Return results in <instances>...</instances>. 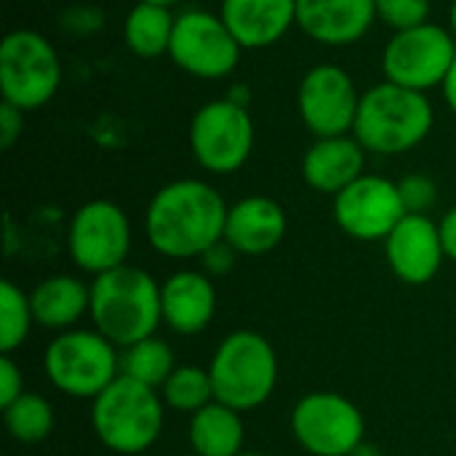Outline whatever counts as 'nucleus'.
<instances>
[{
	"mask_svg": "<svg viewBox=\"0 0 456 456\" xmlns=\"http://www.w3.org/2000/svg\"><path fill=\"white\" fill-rule=\"evenodd\" d=\"M227 203L208 182L176 179L160 187L144 214L150 246L168 259L203 256L214 243L224 240Z\"/></svg>",
	"mask_w": 456,
	"mask_h": 456,
	"instance_id": "nucleus-1",
	"label": "nucleus"
},
{
	"mask_svg": "<svg viewBox=\"0 0 456 456\" xmlns=\"http://www.w3.org/2000/svg\"><path fill=\"white\" fill-rule=\"evenodd\" d=\"M88 318L94 329L118 350L155 337L163 323L160 283L147 270L134 265H120L102 273L91 281Z\"/></svg>",
	"mask_w": 456,
	"mask_h": 456,
	"instance_id": "nucleus-2",
	"label": "nucleus"
},
{
	"mask_svg": "<svg viewBox=\"0 0 456 456\" xmlns=\"http://www.w3.org/2000/svg\"><path fill=\"white\" fill-rule=\"evenodd\" d=\"M433 104L425 94L390 80L361 94L353 136L374 155H403L419 147L433 131Z\"/></svg>",
	"mask_w": 456,
	"mask_h": 456,
	"instance_id": "nucleus-3",
	"label": "nucleus"
},
{
	"mask_svg": "<svg viewBox=\"0 0 456 456\" xmlns=\"http://www.w3.org/2000/svg\"><path fill=\"white\" fill-rule=\"evenodd\" d=\"M163 398L136 379L118 377L91 401V428L104 449L136 456L152 449L163 433Z\"/></svg>",
	"mask_w": 456,
	"mask_h": 456,
	"instance_id": "nucleus-4",
	"label": "nucleus"
},
{
	"mask_svg": "<svg viewBox=\"0 0 456 456\" xmlns=\"http://www.w3.org/2000/svg\"><path fill=\"white\" fill-rule=\"evenodd\" d=\"M208 374L219 403L235 411L265 406L278 385V355L273 345L248 329L227 334L211 355Z\"/></svg>",
	"mask_w": 456,
	"mask_h": 456,
	"instance_id": "nucleus-5",
	"label": "nucleus"
},
{
	"mask_svg": "<svg viewBox=\"0 0 456 456\" xmlns=\"http://www.w3.org/2000/svg\"><path fill=\"white\" fill-rule=\"evenodd\" d=\"M43 369L67 398L94 401L120 377V350L96 329H69L48 342Z\"/></svg>",
	"mask_w": 456,
	"mask_h": 456,
	"instance_id": "nucleus-6",
	"label": "nucleus"
},
{
	"mask_svg": "<svg viewBox=\"0 0 456 456\" xmlns=\"http://www.w3.org/2000/svg\"><path fill=\"white\" fill-rule=\"evenodd\" d=\"M61 83L56 48L35 29H13L0 43V94L3 102L32 112L48 104Z\"/></svg>",
	"mask_w": 456,
	"mask_h": 456,
	"instance_id": "nucleus-7",
	"label": "nucleus"
},
{
	"mask_svg": "<svg viewBox=\"0 0 456 456\" xmlns=\"http://www.w3.org/2000/svg\"><path fill=\"white\" fill-rule=\"evenodd\" d=\"M256 128L238 99L206 102L190 123V147L200 168L216 176L235 174L251 158Z\"/></svg>",
	"mask_w": 456,
	"mask_h": 456,
	"instance_id": "nucleus-8",
	"label": "nucleus"
},
{
	"mask_svg": "<svg viewBox=\"0 0 456 456\" xmlns=\"http://www.w3.org/2000/svg\"><path fill=\"white\" fill-rule=\"evenodd\" d=\"M456 59V40L441 24H419L411 29L395 32L382 51L385 80L428 94L430 88L444 86Z\"/></svg>",
	"mask_w": 456,
	"mask_h": 456,
	"instance_id": "nucleus-9",
	"label": "nucleus"
},
{
	"mask_svg": "<svg viewBox=\"0 0 456 456\" xmlns=\"http://www.w3.org/2000/svg\"><path fill=\"white\" fill-rule=\"evenodd\" d=\"M291 436L307 454L350 456L366 441V419L339 393H307L291 411Z\"/></svg>",
	"mask_w": 456,
	"mask_h": 456,
	"instance_id": "nucleus-10",
	"label": "nucleus"
},
{
	"mask_svg": "<svg viewBox=\"0 0 456 456\" xmlns=\"http://www.w3.org/2000/svg\"><path fill=\"white\" fill-rule=\"evenodd\" d=\"M69 259L88 275L110 273L126 265L131 254V222L112 200H88L72 219L67 232Z\"/></svg>",
	"mask_w": 456,
	"mask_h": 456,
	"instance_id": "nucleus-11",
	"label": "nucleus"
},
{
	"mask_svg": "<svg viewBox=\"0 0 456 456\" xmlns=\"http://www.w3.org/2000/svg\"><path fill=\"white\" fill-rule=\"evenodd\" d=\"M240 43L230 32L222 16L208 11H184L176 16L168 56L192 77L219 80L235 72L240 61Z\"/></svg>",
	"mask_w": 456,
	"mask_h": 456,
	"instance_id": "nucleus-12",
	"label": "nucleus"
},
{
	"mask_svg": "<svg viewBox=\"0 0 456 456\" xmlns=\"http://www.w3.org/2000/svg\"><path fill=\"white\" fill-rule=\"evenodd\" d=\"M361 94L355 80L337 64L307 69L297 91V110L315 139L353 134Z\"/></svg>",
	"mask_w": 456,
	"mask_h": 456,
	"instance_id": "nucleus-13",
	"label": "nucleus"
},
{
	"mask_svg": "<svg viewBox=\"0 0 456 456\" xmlns=\"http://www.w3.org/2000/svg\"><path fill=\"white\" fill-rule=\"evenodd\" d=\"M406 216V206L398 192V182L363 174L339 195H334L337 227L363 243L385 240L395 224Z\"/></svg>",
	"mask_w": 456,
	"mask_h": 456,
	"instance_id": "nucleus-14",
	"label": "nucleus"
},
{
	"mask_svg": "<svg viewBox=\"0 0 456 456\" xmlns=\"http://www.w3.org/2000/svg\"><path fill=\"white\" fill-rule=\"evenodd\" d=\"M385 256L393 275L406 286L430 283L446 259L438 224L428 214H406L385 238Z\"/></svg>",
	"mask_w": 456,
	"mask_h": 456,
	"instance_id": "nucleus-15",
	"label": "nucleus"
},
{
	"mask_svg": "<svg viewBox=\"0 0 456 456\" xmlns=\"http://www.w3.org/2000/svg\"><path fill=\"white\" fill-rule=\"evenodd\" d=\"M377 21V0H297L299 29L323 45H353Z\"/></svg>",
	"mask_w": 456,
	"mask_h": 456,
	"instance_id": "nucleus-16",
	"label": "nucleus"
},
{
	"mask_svg": "<svg viewBox=\"0 0 456 456\" xmlns=\"http://www.w3.org/2000/svg\"><path fill=\"white\" fill-rule=\"evenodd\" d=\"M163 323L179 337H195L208 329L216 315V289L211 275L179 270L160 283Z\"/></svg>",
	"mask_w": 456,
	"mask_h": 456,
	"instance_id": "nucleus-17",
	"label": "nucleus"
},
{
	"mask_svg": "<svg viewBox=\"0 0 456 456\" xmlns=\"http://www.w3.org/2000/svg\"><path fill=\"white\" fill-rule=\"evenodd\" d=\"M289 219L278 200L267 195H251L227 208L224 240L240 256H262L281 246Z\"/></svg>",
	"mask_w": 456,
	"mask_h": 456,
	"instance_id": "nucleus-18",
	"label": "nucleus"
},
{
	"mask_svg": "<svg viewBox=\"0 0 456 456\" xmlns=\"http://www.w3.org/2000/svg\"><path fill=\"white\" fill-rule=\"evenodd\" d=\"M366 150L353 136H326L315 139L313 147L302 158V176L307 187L323 195H339L355 179L363 176Z\"/></svg>",
	"mask_w": 456,
	"mask_h": 456,
	"instance_id": "nucleus-19",
	"label": "nucleus"
},
{
	"mask_svg": "<svg viewBox=\"0 0 456 456\" xmlns=\"http://www.w3.org/2000/svg\"><path fill=\"white\" fill-rule=\"evenodd\" d=\"M219 16L240 48H270L297 24V0H222Z\"/></svg>",
	"mask_w": 456,
	"mask_h": 456,
	"instance_id": "nucleus-20",
	"label": "nucleus"
},
{
	"mask_svg": "<svg viewBox=\"0 0 456 456\" xmlns=\"http://www.w3.org/2000/svg\"><path fill=\"white\" fill-rule=\"evenodd\" d=\"M35 326L48 331H69L91 310V286L75 275H51L29 291Z\"/></svg>",
	"mask_w": 456,
	"mask_h": 456,
	"instance_id": "nucleus-21",
	"label": "nucleus"
},
{
	"mask_svg": "<svg viewBox=\"0 0 456 456\" xmlns=\"http://www.w3.org/2000/svg\"><path fill=\"white\" fill-rule=\"evenodd\" d=\"M187 436L195 456H238L243 454L246 425L240 411L214 401L190 417Z\"/></svg>",
	"mask_w": 456,
	"mask_h": 456,
	"instance_id": "nucleus-22",
	"label": "nucleus"
},
{
	"mask_svg": "<svg viewBox=\"0 0 456 456\" xmlns=\"http://www.w3.org/2000/svg\"><path fill=\"white\" fill-rule=\"evenodd\" d=\"M176 16L168 5L155 3H139L128 11L123 21V40L128 51H134L142 59H158L168 53L171 35H174Z\"/></svg>",
	"mask_w": 456,
	"mask_h": 456,
	"instance_id": "nucleus-23",
	"label": "nucleus"
},
{
	"mask_svg": "<svg viewBox=\"0 0 456 456\" xmlns=\"http://www.w3.org/2000/svg\"><path fill=\"white\" fill-rule=\"evenodd\" d=\"M174 369H176L174 353H171L168 342L160 337H147V339L120 350V374L128 379H136L152 390H160Z\"/></svg>",
	"mask_w": 456,
	"mask_h": 456,
	"instance_id": "nucleus-24",
	"label": "nucleus"
},
{
	"mask_svg": "<svg viewBox=\"0 0 456 456\" xmlns=\"http://www.w3.org/2000/svg\"><path fill=\"white\" fill-rule=\"evenodd\" d=\"M3 425L19 444H43L53 430V406L37 393H21L3 409Z\"/></svg>",
	"mask_w": 456,
	"mask_h": 456,
	"instance_id": "nucleus-25",
	"label": "nucleus"
},
{
	"mask_svg": "<svg viewBox=\"0 0 456 456\" xmlns=\"http://www.w3.org/2000/svg\"><path fill=\"white\" fill-rule=\"evenodd\" d=\"M160 398L168 409L179 414H198L208 403L216 401L214 395V382L208 369L200 366H176L166 385L160 387Z\"/></svg>",
	"mask_w": 456,
	"mask_h": 456,
	"instance_id": "nucleus-26",
	"label": "nucleus"
},
{
	"mask_svg": "<svg viewBox=\"0 0 456 456\" xmlns=\"http://www.w3.org/2000/svg\"><path fill=\"white\" fill-rule=\"evenodd\" d=\"M35 326L29 294H24L13 281L0 283V353L13 355L29 337Z\"/></svg>",
	"mask_w": 456,
	"mask_h": 456,
	"instance_id": "nucleus-27",
	"label": "nucleus"
},
{
	"mask_svg": "<svg viewBox=\"0 0 456 456\" xmlns=\"http://www.w3.org/2000/svg\"><path fill=\"white\" fill-rule=\"evenodd\" d=\"M377 19L395 32L430 21V0H377Z\"/></svg>",
	"mask_w": 456,
	"mask_h": 456,
	"instance_id": "nucleus-28",
	"label": "nucleus"
},
{
	"mask_svg": "<svg viewBox=\"0 0 456 456\" xmlns=\"http://www.w3.org/2000/svg\"><path fill=\"white\" fill-rule=\"evenodd\" d=\"M401 200L406 206V214H428L438 203V187L425 174H409L398 182Z\"/></svg>",
	"mask_w": 456,
	"mask_h": 456,
	"instance_id": "nucleus-29",
	"label": "nucleus"
},
{
	"mask_svg": "<svg viewBox=\"0 0 456 456\" xmlns=\"http://www.w3.org/2000/svg\"><path fill=\"white\" fill-rule=\"evenodd\" d=\"M24 390V377L13 355H0V409L13 403Z\"/></svg>",
	"mask_w": 456,
	"mask_h": 456,
	"instance_id": "nucleus-30",
	"label": "nucleus"
},
{
	"mask_svg": "<svg viewBox=\"0 0 456 456\" xmlns=\"http://www.w3.org/2000/svg\"><path fill=\"white\" fill-rule=\"evenodd\" d=\"M240 254L227 243V240H219V243H214L203 256H200V262H203V273L206 275H227L232 267H235V259H238Z\"/></svg>",
	"mask_w": 456,
	"mask_h": 456,
	"instance_id": "nucleus-31",
	"label": "nucleus"
},
{
	"mask_svg": "<svg viewBox=\"0 0 456 456\" xmlns=\"http://www.w3.org/2000/svg\"><path fill=\"white\" fill-rule=\"evenodd\" d=\"M24 131V110L13 107L11 102H0V147L11 150Z\"/></svg>",
	"mask_w": 456,
	"mask_h": 456,
	"instance_id": "nucleus-32",
	"label": "nucleus"
},
{
	"mask_svg": "<svg viewBox=\"0 0 456 456\" xmlns=\"http://www.w3.org/2000/svg\"><path fill=\"white\" fill-rule=\"evenodd\" d=\"M438 230H441V243H444L446 259H452L456 265V206L438 222Z\"/></svg>",
	"mask_w": 456,
	"mask_h": 456,
	"instance_id": "nucleus-33",
	"label": "nucleus"
},
{
	"mask_svg": "<svg viewBox=\"0 0 456 456\" xmlns=\"http://www.w3.org/2000/svg\"><path fill=\"white\" fill-rule=\"evenodd\" d=\"M441 91H444L446 104L452 107V112L456 115V59L454 64H452V69H449V75H446V80H444V86H441Z\"/></svg>",
	"mask_w": 456,
	"mask_h": 456,
	"instance_id": "nucleus-34",
	"label": "nucleus"
},
{
	"mask_svg": "<svg viewBox=\"0 0 456 456\" xmlns=\"http://www.w3.org/2000/svg\"><path fill=\"white\" fill-rule=\"evenodd\" d=\"M350 456H382V452H379L374 444H366V441H363V444H361V446H358V449H355Z\"/></svg>",
	"mask_w": 456,
	"mask_h": 456,
	"instance_id": "nucleus-35",
	"label": "nucleus"
},
{
	"mask_svg": "<svg viewBox=\"0 0 456 456\" xmlns=\"http://www.w3.org/2000/svg\"><path fill=\"white\" fill-rule=\"evenodd\" d=\"M139 3H155V5H168V8H171V5H176L179 0H139Z\"/></svg>",
	"mask_w": 456,
	"mask_h": 456,
	"instance_id": "nucleus-36",
	"label": "nucleus"
},
{
	"mask_svg": "<svg viewBox=\"0 0 456 456\" xmlns=\"http://www.w3.org/2000/svg\"><path fill=\"white\" fill-rule=\"evenodd\" d=\"M449 24H452V35H454L456 40V0L454 5H452V19H449Z\"/></svg>",
	"mask_w": 456,
	"mask_h": 456,
	"instance_id": "nucleus-37",
	"label": "nucleus"
},
{
	"mask_svg": "<svg viewBox=\"0 0 456 456\" xmlns=\"http://www.w3.org/2000/svg\"><path fill=\"white\" fill-rule=\"evenodd\" d=\"M238 456H267V454H259V452H243V454Z\"/></svg>",
	"mask_w": 456,
	"mask_h": 456,
	"instance_id": "nucleus-38",
	"label": "nucleus"
},
{
	"mask_svg": "<svg viewBox=\"0 0 456 456\" xmlns=\"http://www.w3.org/2000/svg\"><path fill=\"white\" fill-rule=\"evenodd\" d=\"M190 456H195V454H190Z\"/></svg>",
	"mask_w": 456,
	"mask_h": 456,
	"instance_id": "nucleus-39",
	"label": "nucleus"
}]
</instances>
